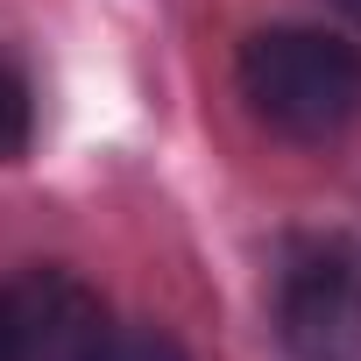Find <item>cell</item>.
<instances>
[{
  "label": "cell",
  "mask_w": 361,
  "mask_h": 361,
  "mask_svg": "<svg viewBox=\"0 0 361 361\" xmlns=\"http://www.w3.org/2000/svg\"><path fill=\"white\" fill-rule=\"evenodd\" d=\"M241 99L283 142H333L361 121V50L326 29H262L241 43Z\"/></svg>",
  "instance_id": "6da1fadb"
},
{
  "label": "cell",
  "mask_w": 361,
  "mask_h": 361,
  "mask_svg": "<svg viewBox=\"0 0 361 361\" xmlns=\"http://www.w3.org/2000/svg\"><path fill=\"white\" fill-rule=\"evenodd\" d=\"M276 333L298 361H361V248H305L276 283Z\"/></svg>",
  "instance_id": "7a4b0ae2"
},
{
  "label": "cell",
  "mask_w": 361,
  "mask_h": 361,
  "mask_svg": "<svg viewBox=\"0 0 361 361\" xmlns=\"http://www.w3.org/2000/svg\"><path fill=\"white\" fill-rule=\"evenodd\" d=\"M0 319H8V361H106L114 347L99 290L71 269H29L22 283H8Z\"/></svg>",
  "instance_id": "3957f363"
},
{
  "label": "cell",
  "mask_w": 361,
  "mask_h": 361,
  "mask_svg": "<svg viewBox=\"0 0 361 361\" xmlns=\"http://www.w3.org/2000/svg\"><path fill=\"white\" fill-rule=\"evenodd\" d=\"M29 128H36V114H29V85L0 64V163H15V156L29 149Z\"/></svg>",
  "instance_id": "277c9868"
},
{
  "label": "cell",
  "mask_w": 361,
  "mask_h": 361,
  "mask_svg": "<svg viewBox=\"0 0 361 361\" xmlns=\"http://www.w3.org/2000/svg\"><path fill=\"white\" fill-rule=\"evenodd\" d=\"M106 361H185V354H177V340H170V333L142 326V333H114Z\"/></svg>",
  "instance_id": "5b68a950"
},
{
  "label": "cell",
  "mask_w": 361,
  "mask_h": 361,
  "mask_svg": "<svg viewBox=\"0 0 361 361\" xmlns=\"http://www.w3.org/2000/svg\"><path fill=\"white\" fill-rule=\"evenodd\" d=\"M333 8H340V15H347V22H361V0H333Z\"/></svg>",
  "instance_id": "8992f818"
},
{
  "label": "cell",
  "mask_w": 361,
  "mask_h": 361,
  "mask_svg": "<svg viewBox=\"0 0 361 361\" xmlns=\"http://www.w3.org/2000/svg\"><path fill=\"white\" fill-rule=\"evenodd\" d=\"M0 361H8V319H0Z\"/></svg>",
  "instance_id": "52a82bcc"
}]
</instances>
